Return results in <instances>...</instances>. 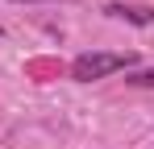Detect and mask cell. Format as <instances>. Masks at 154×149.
<instances>
[{
    "mask_svg": "<svg viewBox=\"0 0 154 149\" xmlns=\"http://www.w3.org/2000/svg\"><path fill=\"white\" fill-rule=\"evenodd\" d=\"M125 66H137V54L125 50V54H112V50H92V54H79L71 62V79L75 83H96L112 71H125Z\"/></svg>",
    "mask_w": 154,
    "mask_h": 149,
    "instance_id": "1",
    "label": "cell"
},
{
    "mask_svg": "<svg viewBox=\"0 0 154 149\" xmlns=\"http://www.w3.org/2000/svg\"><path fill=\"white\" fill-rule=\"evenodd\" d=\"M104 13L129 25H154V4H121L117 0V4H104Z\"/></svg>",
    "mask_w": 154,
    "mask_h": 149,
    "instance_id": "2",
    "label": "cell"
},
{
    "mask_svg": "<svg viewBox=\"0 0 154 149\" xmlns=\"http://www.w3.org/2000/svg\"><path fill=\"white\" fill-rule=\"evenodd\" d=\"M125 83H133V87H154V71H133Z\"/></svg>",
    "mask_w": 154,
    "mask_h": 149,
    "instance_id": "3",
    "label": "cell"
},
{
    "mask_svg": "<svg viewBox=\"0 0 154 149\" xmlns=\"http://www.w3.org/2000/svg\"><path fill=\"white\" fill-rule=\"evenodd\" d=\"M0 37H4V29H0Z\"/></svg>",
    "mask_w": 154,
    "mask_h": 149,
    "instance_id": "4",
    "label": "cell"
}]
</instances>
